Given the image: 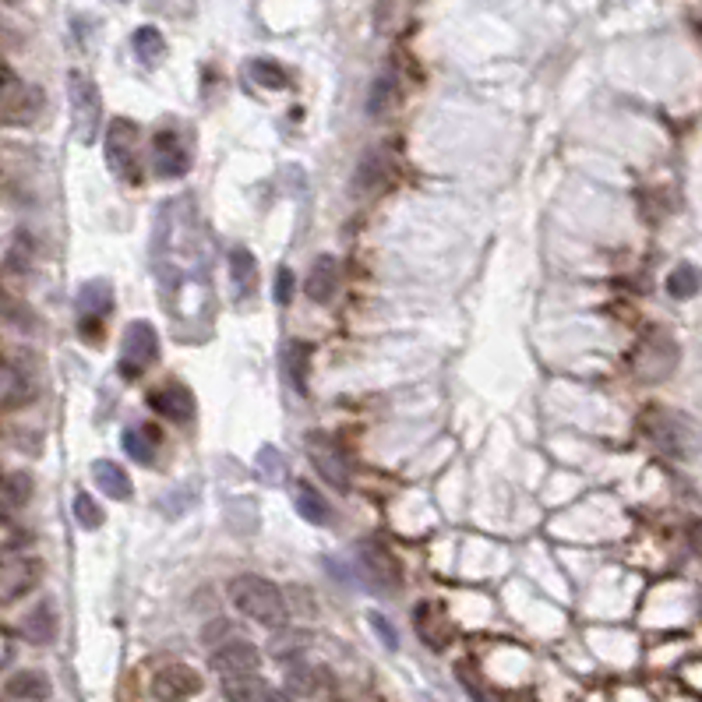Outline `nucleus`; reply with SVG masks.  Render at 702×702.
<instances>
[{"label":"nucleus","instance_id":"obj_1","mask_svg":"<svg viewBox=\"0 0 702 702\" xmlns=\"http://www.w3.org/2000/svg\"><path fill=\"white\" fill-rule=\"evenodd\" d=\"M230 604L237 607L244 618L258 621L265 628H283L290 611H286V600L279 593L276 583L262 576H237L230 583Z\"/></svg>","mask_w":702,"mask_h":702},{"label":"nucleus","instance_id":"obj_2","mask_svg":"<svg viewBox=\"0 0 702 702\" xmlns=\"http://www.w3.org/2000/svg\"><path fill=\"white\" fill-rule=\"evenodd\" d=\"M106 166L124 184H142V127L135 120L117 117L106 127Z\"/></svg>","mask_w":702,"mask_h":702},{"label":"nucleus","instance_id":"obj_3","mask_svg":"<svg viewBox=\"0 0 702 702\" xmlns=\"http://www.w3.org/2000/svg\"><path fill=\"white\" fill-rule=\"evenodd\" d=\"M159 360V336H156V325L145 322V318H138V322H131L124 329V336H120V374L124 378H142L145 371H149L152 364Z\"/></svg>","mask_w":702,"mask_h":702},{"label":"nucleus","instance_id":"obj_4","mask_svg":"<svg viewBox=\"0 0 702 702\" xmlns=\"http://www.w3.org/2000/svg\"><path fill=\"white\" fill-rule=\"evenodd\" d=\"M357 565L364 572V583L371 586V593L389 597L403 586V568H399L396 554L381 540H360L357 544Z\"/></svg>","mask_w":702,"mask_h":702},{"label":"nucleus","instance_id":"obj_5","mask_svg":"<svg viewBox=\"0 0 702 702\" xmlns=\"http://www.w3.org/2000/svg\"><path fill=\"white\" fill-rule=\"evenodd\" d=\"M304 445H307V459H311V466L318 470V477L329 487H336V491H346L353 470H350V459H346L343 445L325 431H311L304 438Z\"/></svg>","mask_w":702,"mask_h":702},{"label":"nucleus","instance_id":"obj_6","mask_svg":"<svg viewBox=\"0 0 702 702\" xmlns=\"http://www.w3.org/2000/svg\"><path fill=\"white\" fill-rule=\"evenodd\" d=\"M78 332H82L85 343H99L103 336V322L113 314V283L110 279H89V283L78 290Z\"/></svg>","mask_w":702,"mask_h":702},{"label":"nucleus","instance_id":"obj_7","mask_svg":"<svg viewBox=\"0 0 702 702\" xmlns=\"http://www.w3.org/2000/svg\"><path fill=\"white\" fill-rule=\"evenodd\" d=\"M68 96L75 106V135L82 145H92L99 138V120H103V96H99L96 82L78 71H71L68 78Z\"/></svg>","mask_w":702,"mask_h":702},{"label":"nucleus","instance_id":"obj_8","mask_svg":"<svg viewBox=\"0 0 702 702\" xmlns=\"http://www.w3.org/2000/svg\"><path fill=\"white\" fill-rule=\"evenodd\" d=\"M152 166H156V177L163 180L184 177L191 170V142H187V135H180L173 127H159L152 135Z\"/></svg>","mask_w":702,"mask_h":702},{"label":"nucleus","instance_id":"obj_9","mask_svg":"<svg viewBox=\"0 0 702 702\" xmlns=\"http://www.w3.org/2000/svg\"><path fill=\"white\" fill-rule=\"evenodd\" d=\"M202 692V674L187 664H170L152 678V695L159 702H187Z\"/></svg>","mask_w":702,"mask_h":702},{"label":"nucleus","instance_id":"obj_10","mask_svg":"<svg viewBox=\"0 0 702 702\" xmlns=\"http://www.w3.org/2000/svg\"><path fill=\"white\" fill-rule=\"evenodd\" d=\"M212 671L219 674V678H237V674H258V664H262V657H258V646H251L247 639H226V643H219V650L212 653Z\"/></svg>","mask_w":702,"mask_h":702},{"label":"nucleus","instance_id":"obj_11","mask_svg":"<svg viewBox=\"0 0 702 702\" xmlns=\"http://www.w3.org/2000/svg\"><path fill=\"white\" fill-rule=\"evenodd\" d=\"M149 406L163 420H173V424H191V420H195V410H198L191 389H187V385H180V381H166V385L152 389Z\"/></svg>","mask_w":702,"mask_h":702},{"label":"nucleus","instance_id":"obj_12","mask_svg":"<svg viewBox=\"0 0 702 702\" xmlns=\"http://www.w3.org/2000/svg\"><path fill=\"white\" fill-rule=\"evenodd\" d=\"M339 290V262L332 254H318L311 262V272H307V297L314 304H329Z\"/></svg>","mask_w":702,"mask_h":702},{"label":"nucleus","instance_id":"obj_13","mask_svg":"<svg viewBox=\"0 0 702 702\" xmlns=\"http://www.w3.org/2000/svg\"><path fill=\"white\" fill-rule=\"evenodd\" d=\"M417 635L431 650H445L452 643V621L434 604H417Z\"/></svg>","mask_w":702,"mask_h":702},{"label":"nucleus","instance_id":"obj_14","mask_svg":"<svg viewBox=\"0 0 702 702\" xmlns=\"http://www.w3.org/2000/svg\"><path fill=\"white\" fill-rule=\"evenodd\" d=\"M92 480H96V487L106 494V498L127 501L131 494H135V484H131L127 470L113 463V459H96V463H92Z\"/></svg>","mask_w":702,"mask_h":702},{"label":"nucleus","instance_id":"obj_15","mask_svg":"<svg viewBox=\"0 0 702 702\" xmlns=\"http://www.w3.org/2000/svg\"><path fill=\"white\" fill-rule=\"evenodd\" d=\"M124 452L135 463H142V466H152L156 463V456H159V431L152 424H131V427H124Z\"/></svg>","mask_w":702,"mask_h":702},{"label":"nucleus","instance_id":"obj_16","mask_svg":"<svg viewBox=\"0 0 702 702\" xmlns=\"http://www.w3.org/2000/svg\"><path fill=\"white\" fill-rule=\"evenodd\" d=\"M389 173H392V156L385 149H371L360 159L353 187H357V191H378V187L389 180Z\"/></svg>","mask_w":702,"mask_h":702},{"label":"nucleus","instance_id":"obj_17","mask_svg":"<svg viewBox=\"0 0 702 702\" xmlns=\"http://www.w3.org/2000/svg\"><path fill=\"white\" fill-rule=\"evenodd\" d=\"M307 371H311V346L307 343H286L283 346V378L293 385L297 396H307Z\"/></svg>","mask_w":702,"mask_h":702},{"label":"nucleus","instance_id":"obj_18","mask_svg":"<svg viewBox=\"0 0 702 702\" xmlns=\"http://www.w3.org/2000/svg\"><path fill=\"white\" fill-rule=\"evenodd\" d=\"M230 283L237 300L251 297L254 283H258V262H254V254L247 247H233L230 251Z\"/></svg>","mask_w":702,"mask_h":702},{"label":"nucleus","instance_id":"obj_19","mask_svg":"<svg viewBox=\"0 0 702 702\" xmlns=\"http://www.w3.org/2000/svg\"><path fill=\"white\" fill-rule=\"evenodd\" d=\"M396 103H399V75L392 68L378 71V78L371 82V92H367V113L371 117H385Z\"/></svg>","mask_w":702,"mask_h":702},{"label":"nucleus","instance_id":"obj_20","mask_svg":"<svg viewBox=\"0 0 702 702\" xmlns=\"http://www.w3.org/2000/svg\"><path fill=\"white\" fill-rule=\"evenodd\" d=\"M4 692H8L11 699H22V702H46L53 688H50V678H46L43 671H18L8 678Z\"/></svg>","mask_w":702,"mask_h":702},{"label":"nucleus","instance_id":"obj_21","mask_svg":"<svg viewBox=\"0 0 702 702\" xmlns=\"http://www.w3.org/2000/svg\"><path fill=\"white\" fill-rule=\"evenodd\" d=\"M131 50H135L138 64H145V68H156L159 60L166 57L163 32H159L156 25H142V29H135V36H131Z\"/></svg>","mask_w":702,"mask_h":702},{"label":"nucleus","instance_id":"obj_22","mask_svg":"<svg viewBox=\"0 0 702 702\" xmlns=\"http://www.w3.org/2000/svg\"><path fill=\"white\" fill-rule=\"evenodd\" d=\"M293 501H297V512L307 519V523H314V526L332 523V508H329V501H325L322 494L314 491L311 484H297V487H293Z\"/></svg>","mask_w":702,"mask_h":702},{"label":"nucleus","instance_id":"obj_23","mask_svg":"<svg viewBox=\"0 0 702 702\" xmlns=\"http://www.w3.org/2000/svg\"><path fill=\"white\" fill-rule=\"evenodd\" d=\"M22 635L29 643H53V635H57V618H53V607L50 604H39L29 611V618L22 621Z\"/></svg>","mask_w":702,"mask_h":702},{"label":"nucleus","instance_id":"obj_24","mask_svg":"<svg viewBox=\"0 0 702 702\" xmlns=\"http://www.w3.org/2000/svg\"><path fill=\"white\" fill-rule=\"evenodd\" d=\"M223 695L230 702H262L265 699V681L258 674H237V678H223Z\"/></svg>","mask_w":702,"mask_h":702},{"label":"nucleus","instance_id":"obj_25","mask_svg":"<svg viewBox=\"0 0 702 702\" xmlns=\"http://www.w3.org/2000/svg\"><path fill=\"white\" fill-rule=\"evenodd\" d=\"M247 78H251L254 85H262V89H272V92H279V89H286L290 85V75H286L283 68H279L276 60H247Z\"/></svg>","mask_w":702,"mask_h":702},{"label":"nucleus","instance_id":"obj_26","mask_svg":"<svg viewBox=\"0 0 702 702\" xmlns=\"http://www.w3.org/2000/svg\"><path fill=\"white\" fill-rule=\"evenodd\" d=\"M307 643H311V635L307 632H297V628H286V632H276L272 635V643H269V653L276 660H297L300 653L307 650Z\"/></svg>","mask_w":702,"mask_h":702},{"label":"nucleus","instance_id":"obj_27","mask_svg":"<svg viewBox=\"0 0 702 702\" xmlns=\"http://www.w3.org/2000/svg\"><path fill=\"white\" fill-rule=\"evenodd\" d=\"M667 293H671L674 300H688L699 293V272H695V265H678V269L667 276Z\"/></svg>","mask_w":702,"mask_h":702},{"label":"nucleus","instance_id":"obj_28","mask_svg":"<svg viewBox=\"0 0 702 702\" xmlns=\"http://www.w3.org/2000/svg\"><path fill=\"white\" fill-rule=\"evenodd\" d=\"M75 519L85 526V530H99V526L106 523V512L89 491H78L75 494Z\"/></svg>","mask_w":702,"mask_h":702},{"label":"nucleus","instance_id":"obj_29","mask_svg":"<svg viewBox=\"0 0 702 702\" xmlns=\"http://www.w3.org/2000/svg\"><path fill=\"white\" fill-rule=\"evenodd\" d=\"M459 681H463V688L470 692L473 702H501V695L494 692L491 685H484V681L470 671V664H459Z\"/></svg>","mask_w":702,"mask_h":702},{"label":"nucleus","instance_id":"obj_30","mask_svg":"<svg viewBox=\"0 0 702 702\" xmlns=\"http://www.w3.org/2000/svg\"><path fill=\"white\" fill-rule=\"evenodd\" d=\"M286 685H290L293 692H300V695H311L314 688H318V678H314L311 667H304V664H290V674H286Z\"/></svg>","mask_w":702,"mask_h":702},{"label":"nucleus","instance_id":"obj_31","mask_svg":"<svg viewBox=\"0 0 702 702\" xmlns=\"http://www.w3.org/2000/svg\"><path fill=\"white\" fill-rule=\"evenodd\" d=\"M367 625H371L374 632L381 635L385 650H399V635H396V628L389 625V618H385V614H367Z\"/></svg>","mask_w":702,"mask_h":702},{"label":"nucleus","instance_id":"obj_32","mask_svg":"<svg viewBox=\"0 0 702 702\" xmlns=\"http://www.w3.org/2000/svg\"><path fill=\"white\" fill-rule=\"evenodd\" d=\"M290 300H293V272L283 265V269L276 272V304L290 307Z\"/></svg>","mask_w":702,"mask_h":702},{"label":"nucleus","instance_id":"obj_33","mask_svg":"<svg viewBox=\"0 0 702 702\" xmlns=\"http://www.w3.org/2000/svg\"><path fill=\"white\" fill-rule=\"evenodd\" d=\"M258 463L269 470V480H283V473H286V463L279 459V452L272 449V445H265L262 449V456H258Z\"/></svg>","mask_w":702,"mask_h":702},{"label":"nucleus","instance_id":"obj_34","mask_svg":"<svg viewBox=\"0 0 702 702\" xmlns=\"http://www.w3.org/2000/svg\"><path fill=\"white\" fill-rule=\"evenodd\" d=\"M262 702H293L286 692H265V699Z\"/></svg>","mask_w":702,"mask_h":702}]
</instances>
